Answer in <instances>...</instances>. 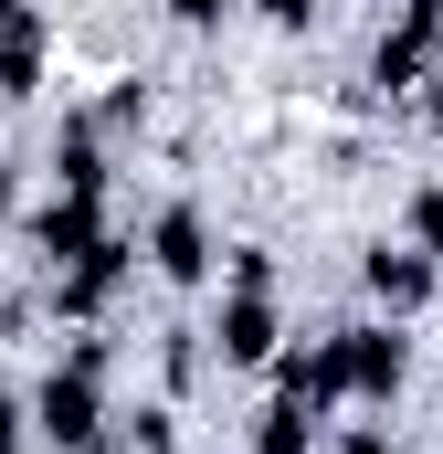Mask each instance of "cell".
<instances>
[{"label": "cell", "instance_id": "1", "mask_svg": "<svg viewBox=\"0 0 443 454\" xmlns=\"http://www.w3.org/2000/svg\"><path fill=\"white\" fill-rule=\"evenodd\" d=\"M32 423L53 434L64 454H85L96 434H106V348H74L43 391H32Z\"/></svg>", "mask_w": 443, "mask_h": 454}, {"label": "cell", "instance_id": "2", "mask_svg": "<svg viewBox=\"0 0 443 454\" xmlns=\"http://www.w3.org/2000/svg\"><path fill=\"white\" fill-rule=\"evenodd\" d=\"M328 370H338V402H391L401 370H412V348H401V328H338Z\"/></svg>", "mask_w": 443, "mask_h": 454}, {"label": "cell", "instance_id": "3", "mask_svg": "<svg viewBox=\"0 0 443 454\" xmlns=\"http://www.w3.org/2000/svg\"><path fill=\"white\" fill-rule=\"evenodd\" d=\"M433 53H443V0H401V21L380 32V53H369V74H380L391 96H412V85L433 74Z\"/></svg>", "mask_w": 443, "mask_h": 454}, {"label": "cell", "instance_id": "4", "mask_svg": "<svg viewBox=\"0 0 443 454\" xmlns=\"http://www.w3.org/2000/svg\"><path fill=\"white\" fill-rule=\"evenodd\" d=\"M148 264H159L169 286H201V275H212V223H201V201H169V212H159Z\"/></svg>", "mask_w": 443, "mask_h": 454}, {"label": "cell", "instance_id": "5", "mask_svg": "<svg viewBox=\"0 0 443 454\" xmlns=\"http://www.w3.org/2000/svg\"><path fill=\"white\" fill-rule=\"evenodd\" d=\"M222 359H232V370H264V359H275V296H264V286H232V296H222Z\"/></svg>", "mask_w": 443, "mask_h": 454}, {"label": "cell", "instance_id": "6", "mask_svg": "<svg viewBox=\"0 0 443 454\" xmlns=\"http://www.w3.org/2000/svg\"><path fill=\"white\" fill-rule=\"evenodd\" d=\"M127 264H137L127 243H96V254H74V264H64V286H53V307H64V317H96L116 286H127Z\"/></svg>", "mask_w": 443, "mask_h": 454}, {"label": "cell", "instance_id": "7", "mask_svg": "<svg viewBox=\"0 0 443 454\" xmlns=\"http://www.w3.org/2000/svg\"><path fill=\"white\" fill-rule=\"evenodd\" d=\"M369 296H380L391 317L433 307V254H412V243H380V254H369Z\"/></svg>", "mask_w": 443, "mask_h": 454}, {"label": "cell", "instance_id": "8", "mask_svg": "<svg viewBox=\"0 0 443 454\" xmlns=\"http://www.w3.org/2000/svg\"><path fill=\"white\" fill-rule=\"evenodd\" d=\"M32 243H43L53 264L96 254V243H106V223H96V191H64V201H43V223H32Z\"/></svg>", "mask_w": 443, "mask_h": 454}, {"label": "cell", "instance_id": "9", "mask_svg": "<svg viewBox=\"0 0 443 454\" xmlns=\"http://www.w3.org/2000/svg\"><path fill=\"white\" fill-rule=\"evenodd\" d=\"M253 454H317V412L275 391V402H264V423H253Z\"/></svg>", "mask_w": 443, "mask_h": 454}, {"label": "cell", "instance_id": "10", "mask_svg": "<svg viewBox=\"0 0 443 454\" xmlns=\"http://www.w3.org/2000/svg\"><path fill=\"white\" fill-rule=\"evenodd\" d=\"M43 85V21H11L0 32V96H32Z\"/></svg>", "mask_w": 443, "mask_h": 454}, {"label": "cell", "instance_id": "11", "mask_svg": "<svg viewBox=\"0 0 443 454\" xmlns=\"http://www.w3.org/2000/svg\"><path fill=\"white\" fill-rule=\"evenodd\" d=\"M412 254H443V191H412Z\"/></svg>", "mask_w": 443, "mask_h": 454}, {"label": "cell", "instance_id": "12", "mask_svg": "<svg viewBox=\"0 0 443 454\" xmlns=\"http://www.w3.org/2000/svg\"><path fill=\"white\" fill-rule=\"evenodd\" d=\"M253 11H264V21H285V32H307V21H317L328 0H253Z\"/></svg>", "mask_w": 443, "mask_h": 454}, {"label": "cell", "instance_id": "13", "mask_svg": "<svg viewBox=\"0 0 443 454\" xmlns=\"http://www.w3.org/2000/svg\"><path fill=\"white\" fill-rule=\"evenodd\" d=\"M222 11H232V0H169V21H190V32H212Z\"/></svg>", "mask_w": 443, "mask_h": 454}, {"label": "cell", "instance_id": "14", "mask_svg": "<svg viewBox=\"0 0 443 454\" xmlns=\"http://www.w3.org/2000/svg\"><path fill=\"white\" fill-rule=\"evenodd\" d=\"M21 434H32V412H21V402H0V454H21Z\"/></svg>", "mask_w": 443, "mask_h": 454}, {"label": "cell", "instance_id": "15", "mask_svg": "<svg viewBox=\"0 0 443 454\" xmlns=\"http://www.w3.org/2000/svg\"><path fill=\"white\" fill-rule=\"evenodd\" d=\"M338 454H391V444H380V434H348V444H338Z\"/></svg>", "mask_w": 443, "mask_h": 454}, {"label": "cell", "instance_id": "16", "mask_svg": "<svg viewBox=\"0 0 443 454\" xmlns=\"http://www.w3.org/2000/svg\"><path fill=\"white\" fill-rule=\"evenodd\" d=\"M11 21H32V11H21V0H0V32H11Z\"/></svg>", "mask_w": 443, "mask_h": 454}, {"label": "cell", "instance_id": "17", "mask_svg": "<svg viewBox=\"0 0 443 454\" xmlns=\"http://www.w3.org/2000/svg\"><path fill=\"white\" fill-rule=\"evenodd\" d=\"M0 223H11V169H0Z\"/></svg>", "mask_w": 443, "mask_h": 454}]
</instances>
